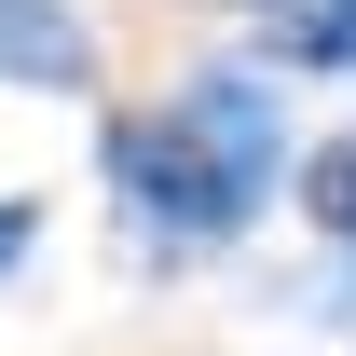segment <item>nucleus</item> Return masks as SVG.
<instances>
[{
	"label": "nucleus",
	"instance_id": "nucleus-5",
	"mask_svg": "<svg viewBox=\"0 0 356 356\" xmlns=\"http://www.w3.org/2000/svg\"><path fill=\"white\" fill-rule=\"evenodd\" d=\"M28 247H42V206H28V192H0V274H28Z\"/></svg>",
	"mask_w": 356,
	"mask_h": 356
},
{
	"label": "nucleus",
	"instance_id": "nucleus-4",
	"mask_svg": "<svg viewBox=\"0 0 356 356\" xmlns=\"http://www.w3.org/2000/svg\"><path fill=\"white\" fill-rule=\"evenodd\" d=\"M302 220L329 233V247H356V137H329V151H302Z\"/></svg>",
	"mask_w": 356,
	"mask_h": 356
},
{
	"label": "nucleus",
	"instance_id": "nucleus-1",
	"mask_svg": "<svg viewBox=\"0 0 356 356\" xmlns=\"http://www.w3.org/2000/svg\"><path fill=\"white\" fill-rule=\"evenodd\" d=\"M96 165H110V220L151 274L178 261H220L261 233V206L288 192V124H274V83L247 69H192L165 110H124V124L96 137Z\"/></svg>",
	"mask_w": 356,
	"mask_h": 356
},
{
	"label": "nucleus",
	"instance_id": "nucleus-3",
	"mask_svg": "<svg viewBox=\"0 0 356 356\" xmlns=\"http://www.w3.org/2000/svg\"><path fill=\"white\" fill-rule=\"evenodd\" d=\"M274 69H356V0H261Z\"/></svg>",
	"mask_w": 356,
	"mask_h": 356
},
{
	"label": "nucleus",
	"instance_id": "nucleus-2",
	"mask_svg": "<svg viewBox=\"0 0 356 356\" xmlns=\"http://www.w3.org/2000/svg\"><path fill=\"white\" fill-rule=\"evenodd\" d=\"M0 96H96V14L83 0H0Z\"/></svg>",
	"mask_w": 356,
	"mask_h": 356
}]
</instances>
